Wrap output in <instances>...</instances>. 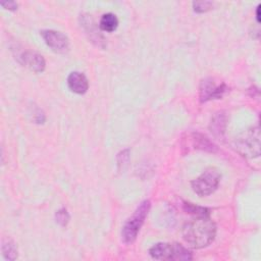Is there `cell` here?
Returning <instances> with one entry per match:
<instances>
[{
  "mask_svg": "<svg viewBox=\"0 0 261 261\" xmlns=\"http://www.w3.org/2000/svg\"><path fill=\"white\" fill-rule=\"evenodd\" d=\"M56 219L59 224L66 225V223L69 220V215L65 209H61L56 213Z\"/></svg>",
  "mask_w": 261,
  "mask_h": 261,
  "instance_id": "obj_14",
  "label": "cell"
},
{
  "mask_svg": "<svg viewBox=\"0 0 261 261\" xmlns=\"http://www.w3.org/2000/svg\"><path fill=\"white\" fill-rule=\"evenodd\" d=\"M236 149L247 157H257L260 154V130L258 126L241 134L236 139Z\"/></svg>",
  "mask_w": 261,
  "mask_h": 261,
  "instance_id": "obj_4",
  "label": "cell"
},
{
  "mask_svg": "<svg viewBox=\"0 0 261 261\" xmlns=\"http://www.w3.org/2000/svg\"><path fill=\"white\" fill-rule=\"evenodd\" d=\"M46 44L57 53H65L69 49V40L61 32L53 30H45L41 32Z\"/></svg>",
  "mask_w": 261,
  "mask_h": 261,
  "instance_id": "obj_6",
  "label": "cell"
},
{
  "mask_svg": "<svg viewBox=\"0 0 261 261\" xmlns=\"http://www.w3.org/2000/svg\"><path fill=\"white\" fill-rule=\"evenodd\" d=\"M21 59L25 66L36 72H42L45 69V60L43 56L36 52H24L21 56Z\"/></svg>",
  "mask_w": 261,
  "mask_h": 261,
  "instance_id": "obj_9",
  "label": "cell"
},
{
  "mask_svg": "<svg viewBox=\"0 0 261 261\" xmlns=\"http://www.w3.org/2000/svg\"><path fill=\"white\" fill-rule=\"evenodd\" d=\"M220 173L215 168H207L199 177L192 181L193 191L200 197L212 194L218 187Z\"/></svg>",
  "mask_w": 261,
  "mask_h": 261,
  "instance_id": "obj_5",
  "label": "cell"
},
{
  "mask_svg": "<svg viewBox=\"0 0 261 261\" xmlns=\"http://www.w3.org/2000/svg\"><path fill=\"white\" fill-rule=\"evenodd\" d=\"M210 128L211 132L215 135V136H220L224 133V128H225V116L224 114L221 113H217L213 119L211 120V124H210Z\"/></svg>",
  "mask_w": 261,
  "mask_h": 261,
  "instance_id": "obj_11",
  "label": "cell"
},
{
  "mask_svg": "<svg viewBox=\"0 0 261 261\" xmlns=\"http://www.w3.org/2000/svg\"><path fill=\"white\" fill-rule=\"evenodd\" d=\"M225 90L226 86L224 84L216 86L212 79H205L200 85V99L202 102L211 99H219Z\"/></svg>",
  "mask_w": 261,
  "mask_h": 261,
  "instance_id": "obj_7",
  "label": "cell"
},
{
  "mask_svg": "<svg viewBox=\"0 0 261 261\" xmlns=\"http://www.w3.org/2000/svg\"><path fill=\"white\" fill-rule=\"evenodd\" d=\"M149 253L157 260H192V253L176 243H158L150 248Z\"/></svg>",
  "mask_w": 261,
  "mask_h": 261,
  "instance_id": "obj_2",
  "label": "cell"
},
{
  "mask_svg": "<svg viewBox=\"0 0 261 261\" xmlns=\"http://www.w3.org/2000/svg\"><path fill=\"white\" fill-rule=\"evenodd\" d=\"M68 88L76 94H85L89 88V83L86 75L79 71L71 72L67 77Z\"/></svg>",
  "mask_w": 261,
  "mask_h": 261,
  "instance_id": "obj_8",
  "label": "cell"
},
{
  "mask_svg": "<svg viewBox=\"0 0 261 261\" xmlns=\"http://www.w3.org/2000/svg\"><path fill=\"white\" fill-rule=\"evenodd\" d=\"M99 27L102 31L111 33V32L115 31L116 28L118 27V19H117L116 15L113 13H105L102 15V17L100 19Z\"/></svg>",
  "mask_w": 261,
  "mask_h": 261,
  "instance_id": "obj_10",
  "label": "cell"
},
{
  "mask_svg": "<svg viewBox=\"0 0 261 261\" xmlns=\"http://www.w3.org/2000/svg\"><path fill=\"white\" fill-rule=\"evenodd\" d=\"M4 8L9 9V10H15L17 8V4L13 1H8V2H1L0 3Z\"/></svg>",
  "mask_w": 261,
  "mask_h": 261,
  "instance_id": "obj_15",
  "label": "cell"
},
{
  "mask_svg": "<svg viewBox=\"0 0 261 261\" xmlns=\"http://www.w3.org/2000/svg\"><path fill=\"white\" fill-rule=\"evenodd\" d=\"M2 250H3L4 256L10 260H13L17 257V250H16L14 244H12L11 242L4 244L2 247Z\"/></svg>",
  "mask_w": 261,
  "mask_h": 261,
  "instance_id": "obj_12",
  "label": "cell"
},
{
  "mask_svg": "<svg viewBox=\"0 0 261 261\" xmlns=\"http://www.w3.org/2000/svg\"><path fill=\"white\" fill-rule=\"evenodd\" d=\"M216 234L215 223L209 214L196 215L186 222L182 227V238L185 242L193 248L200 249L211 244Z\"/></svg>",
  "mask_w": 261,
  "mask_h": 261,
  "instance_id": "obj_1",
  "label": "cell"
},
{
  "mask_svg": "<svg viewBox=\"0 0 261 261\" xmlns=\"http://www.w3.org/2000/svg\"><path fill=\"white\" fill-rule=\"evenodd\" d=\"M193 6H194L195 11L205 12V11L211 9V7L213 6V3L210 1H197V2H193Z\"/></svg>",
  "mask_w": 261,
  "mask_h": 261,
  "instance_id": "obj_13",
  "label": "cell"
},
{
  "mask_svg": "<svg viewBox=\"0 0 261 261\" xmlns=\"http://www.w3.org/2000/svg\"><path fill=\"white\" fill-rule=\"evenodd\" d=\"M149 209H150V202L148 200L143 201L138 206V208L136 209L132 217L126 220L121 230V239L124 243L130 244L136 240L140 231V228L143 225L148 215Z\"/></svg>",
  "mask_w": 261,
  "mask_h": 261,
  "instance_id": "obj_3",
  "label": "cell"
},
{
  "mask_svg": "<svg viewBox=\"0 0 261 261\" xmlns=\"http://www.w3.org/2000/svg\"><path fill=\"white\" fill-rule=\"evenodd\" d=\"M259 10H260V5H258V7H257V11H256V17H257V21L259 22L260 21V13H259Z\"/></svg>",
  "mask_w": 261,
  "mask_h": 261,
  "instance_id": "obj_16",
  "label": "cell"
}]
</instances>
